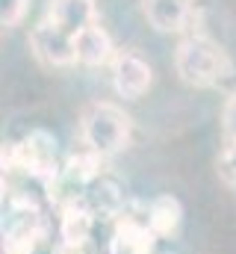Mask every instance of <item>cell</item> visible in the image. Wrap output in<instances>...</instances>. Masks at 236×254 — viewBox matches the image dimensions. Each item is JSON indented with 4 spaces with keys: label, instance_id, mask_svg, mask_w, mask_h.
Instances as JSON below:
<instances>
[{
    "label": "cell",
    "instance_id": "obj_1",
    "mask_svg": "<svg viewBox=\"0 0 236 254\" xmlns=\"http://www.w3.org/2000/svg\"><path fill=\"white\" fill-rule=\"evenodd\" d=\"M175 71L192 89H213L231 74V60L216 39L204 33H189L175 51Z\"/></svg>",
    "mask_w": 236,
    "mask_h": 254
},
{
    "label": "cell",
    "instance_id": "obj_2",
    "mask_svg": "<svg viewBox=\"0 0 236 254\" xmlns=\"http://www.w3.org/2000/svg\"><path fill=\"white\" fill-rule=\"evenodd\" d=\"M80 139L98 157L110 160L133 139V119L113 101H92L80 110Z\"/></svg>",
    "mask_w": 236,
    "mask_h": 254
},
{
    "label": "cell",
    "instance_id": "obj_3",
    "mask_svg": "<svg viewBox=\"0 0 236 254\" xmlns=\"http://www.w3.org/2000/svg\"><path fill=\"white\" fill-rule=\"evenodd\" d=\"M3 172H24L42 187H57L62 166L57 160V139L48 130H30L21 142L3 145Z\"/></svg>",
    "mask_w": 236,
    "mask_h": 254
},
{
    "label": "cell",
    "instance_id": "obj_4",
    "mask_svg": "<svg viewBox=\"0 0 236 254\" xmlns=\"http://www.w3.org/2000/svg\"><path fill=\"white\" fill-rule=\"evenodd\" d=\"M30 51L45 68H68L77 63V39L48 18L30 30Z\"/></svg>",
    "mask_w": 236,
    "mask_h": 254
},
{
    "label": "cell",
    "instance_id": "obj_5",
    "mask_svg": "<svg viewBox=\"0 0 236 254\" xmlns=\"http://www.w3.org/2000/svg\"><path fill=\"white\" fill-rule=\"evenodd\" d=\"M110 77H113V89L118 98L139 101L142 95H148V89L154 83V68L139 51L121 48L110 65Z\"/></svg>",
    "mask_w": 236,
    "mask_h": 254
},
{
    "label": "cell",
    "instance_id": "obj_6",
    "mask_svg": "<svg viewBox=\"0 0 236 254\" xmlns=\"http://www.w3.org/2000/svg\"><path fill=\"white\" fill-rule=\"evenodd\" d=\"M139 6L157 33H183L195 18V0H139Z\"/></svg>",
    "mask_w": 236,
    "mask_h": 254
},
{
    "label": "cell",
    "instance_id": "obj_7",
    "mask_svg": "<svg viewBox=\"0 0 236 254\" xmlns=\"http://www.w3.org/2000/svg\"><path fill=\"white\" fill-rule=\"evenodd\" d=\"M48 21H54L57 27H62L65 33H71L74 39L101 24V15H98V0H48V12H45Z\"/></svg>",
    "mask_w": 236,
    "mask_h": 254
},
{
    "label": "cell",
    "instance_id": "obj_8",
    "mask_svg": "<svg viewBox=\"0 0 236 254\" xmlns=\"http://www.w3.org/2000/svg\"><path fill=\"white\" fill-rule=\"evenodd\" d=\"M154 240L157 234L145 219H136L130 213H121V222L116 225L110 237V254H154Z\"/></svg>",
    "mask_w": 236,
    "mask_h": 254
},
{
    "label": "cell",
    "instance_id": "obj_9",
    "mask_svg": "<svg viewBox=\"0 0 236 254\" xmlns=\"http://www.w3.org/2000/svg\"><path fill=\"white\" fill-rule=\"evenodd\" d=\"M92 225H95V213L92 207L86 204V198H71L62 204V219H59V237L68 249H80L89 234H92Z\"/></svg>",
    "mask_w": 236,
    "mask_h": 254
},
{
    "label": "cell",
    "instance_id": "obj_10",
    "mask_svg": "<svg viewBox=\"0 0 236 254\" xmlns=\"http://www.w3.org/2000/svg\"><path fill=\"white\" fill-rule=\"evenodd\" d=\"M116 54H118L116 42H113V36L101 24H95V27H89V30H83L77 36V63L86 65V68L113 65Z\"/></svg>",
    "mask_w": 236,
    "mask_h": 254
},
{
    "label": "cell",
    "instance_id": "obj_11",
    "mask_svg": "<svg viewBox=\"0 0 236 254\" xmlns=\"http://www.w3.org/2000/svg\"><path fill=\"white\" fill-rule=\"evenodd\" d=\"M101 175H104V157H98L92 148L83 145L80 151H71L68 154V160L62 163V178L59 181L71 184L74 190L86 192Z\"/></svg>",
    "mask_w": 236,
    "mask_h": 254
},
{
    "label": "cell",
    "instance_id": "obj_12",
    "mask_svg": "<svg viewBox=\"0 0 236 254\" xmlns=\"http://www.w3.org/2000/svg\"><path fill=\"white\" fill-rule=\"evenodd\" d=\"M145 216H148V225L157 234V240H172L183 225V204L175 195H157L148 204Z\"/></svg>",
    "mask_w": 236,
    "mask_h": 254
},
{
    "label": "cell",
    "instance_id": "obj_13",
    "mask_svg": "<svg viewBox=\"0 0 236 254\" xmlns=\"http://www.w3.org/2000/svg\"><path fill=\"white\" fill-rule=\"evenodd\" d=\"M86 204L92 207V213L98 216H121L124 210V192L118 187V181H113L110 175H101L89 190L83 192Z\"/></svg>",
    "mask_w": 236,
    "mask_h": 254
},
{
    "label": "cell",
    "instance_id": "obj_14",
    "mask_svg": "<svg viewBox=\"0 0 236 254\" xmlns=\"http://www.w3.org/2000/svg\"><path fill=\"white\" fill-rule=\"evenodd\" d=\"M216 175H219V181L225 187H234L236 190V142L222 148V154L216 160Z\"/></svg>",
    "mask_w": 236,
    "mask_h": 254
},
{
    "label": "cell",
    "instance_id": "obj_15",
    "mask_svg": "<svg viewBox=\"0 0 236 254\" xmlns=\"http://www.w3.org/2000/svg\"><path fill=\"white\" fill-rule=\"evenodd\" d=\"M30 9V0H0V27L3 30H12L24 21Z\"/></svg>",
    "mask_w": 236,
    "mask_h": 254
},
{
    "label": "cell",
    "instance_id": "obj_16",
    "mask_svg": "<svg viewBox=\"0 0 236 254\" xmlns=\"http://www.w3.org/2000/svg\"><path fill=\"white\" fill-rule=\"evenodd\" d=\"M222 139H225V145L236 142V92L222 107Z\"/></svg>",
    "mask_w": 236,
    "mask_h": 254
}]
</instances>
